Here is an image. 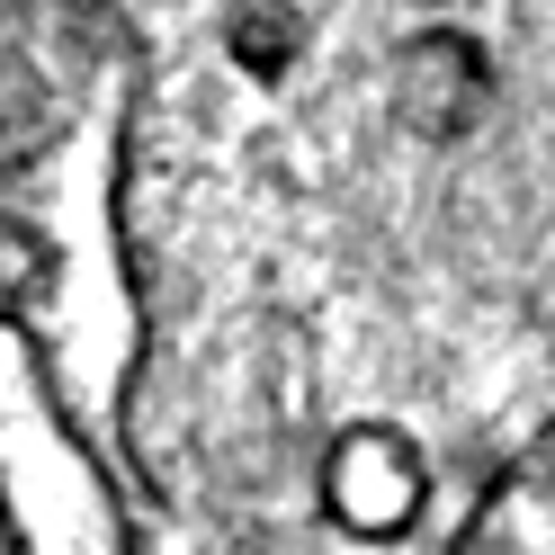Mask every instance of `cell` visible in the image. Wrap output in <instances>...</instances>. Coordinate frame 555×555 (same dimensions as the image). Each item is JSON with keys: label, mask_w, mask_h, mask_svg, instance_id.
Segmentation results:
<instances>
[{"label": "cell", "mask_w": 555, "mask_h": 555, "mask_svg": "<svg viewBox=\"0 0 555 555\" xmlns=\"http://www.w3.org/2000/svg\"><path fill=\"white\" fill-rule=\"evenodd\" d=\"M466 555H555V430L529 448V466L493 483V502L466 529Z\"/></svg>", "instance_id": "cell-1"}]
</instances>
